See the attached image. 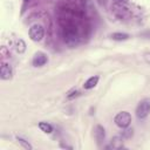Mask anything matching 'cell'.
<instances>
[{"label":"cell","instance_id":"2e32d148","mask_svg":"<svg viewBox=\"0 0 150 150\" xmlns=\"http://www.w3.org/2000/svg\"><path fill=\"white\" fill-rule=\"evenodd\" d=\"M132 135V130H130V129H128V130H125L124 132H123V136L124 137H130Z\"/></svg>","mask_w":150,"mask_h":150},{"label":"cell","instance_id":"52a82bcc","mask_svg":"<svg viewBox=\"0 0 150 150\" xmlns=\"http://www.w3.org/2000/svg\"><path fill=\"white\" fill-rule=\"evenodd\" d=\"M95 138H96L98 145H101V143L104 141L105 131H104V128L102 125H96V128H95Z\"/></svg>","mask_w":150,"mask_h":150},{"label":"cell","instance_id":"e0dca14e","mask_svg":"<svg viewBox=\"0 0 150 150\" xmlns=\"http://www.w3.org/2000/svg\"><path fill=\"white\" fill-rule=\"evenodd\" d=\"M118 4H123V2H127V0H116Z\"/></svg>","mask_w":150,"mask_h":150},{"label":"cell","instance_id":"6da1fadb","mask_svg":"<svg viewBox=\"0 0 150 150\" xmlns=\"http://www.w3.org/2000/svg\"><path fill=\"white\" fill-rule=\"evenodd\" d=\"M61 26H62V36H63L64 42L70 47L76 46L80 41L76 26L68 19H64L63 21L61 20Z\"/></svg>","mask_w":150,"mask_h":150},{"label":"cell","instance_id":"4fadbf2b","mask_svg":"<svg viewBox=\"0 0 150 150\" xmlns=\"http://www.w3.org/2000/svg\"><path fill=\"white\" fill-rule=\"evenodd\" d=\"M16 141H18V143H19L22 148H25V149H27V150H32V149H33L32 144H29L28 141H26V139H23V138H21V137H16Z\"/></svg>","mask_w":150,"mask_h":150},{"label":"cell","instance_id":"9a60e30c","mask_svg":"<svg viewBox=\"0 0 150 150\" xmlns=\"http://www.w3.org/2000/svg\"><path fill=\"white\" fill-rule=\"evenodd\" d=\"M79 95H80V91H79V90H75V91H73L71 94H69V95H68V98H73V97L79 96Z\"/></svg>","mask_w":150,"mask_h":150},{"label":"cell","instance_id":"9c48e42d","mask_svg":"<svg viewBox=\"0 0 150 150\" xmlns=\"http://www.w3.org/2000/svg\"><path fill=\"white\" fill-rule=\"evenodd\" d=\"M14 47H15V50H16L19 54H22V53H25V50H26V43H25V41H23L22 39H18V40L15 41Z\"/></svg>","mask_w":150,"mask_h":150},{"label":"cell","instance_id":"277c9868","mask_svg":"<svg viewBox=\"0 0 150 150\" xmlns=\"http://www.w3.org/2000/svg\"><path fill=\"white\" fill-rule=\"evenodd\" d=\"M28 34H29V38L32 41L34 42H39L43 39L45 36V28L40 23H35L33 26H30L29 30H28Z\"/></svg>","mask_w":150,"mask_h":150},{"label":"cell","instance_id":"30bf717a","mask_svg":"<svg viewBox=\"0 0 150 150\" xmlns=\"http://www.w3.org/2000/svg\"><path fill=\"white\" fill-rule=\"evenodd\" d=\"M111 39L115 40V41H125V40L129 39V34H127V33H120V32L112 33L111 34Z\"/></svg>","mask_w":150,"mask_h":150},{"label":"cell","instance_id":"8fae6325","mask_svg":"<svg viewBox=\"0 0 150 150\" xmlns=\"http://www.w3.org/2000/svg\"><path fill=\"white\" fill-rule=\"evenodd\" d=\"M39 128L41 131H43L45 134H52L53 132V127L52 124H49L48 122H40L39 123Z\"/></svg>","mask_w":150,"mask_h":150},{"label":"cell","instance_id":"7a4b0ae2","mask_svg":"<svg viewBox=\"0 0 150 150\" xmlns=\"http://www.w3.org/2000/svg\"><path fill=\"white\" fill-rule=\"evenodd\" d=\"M150 114V98H143L136 107V116L138 120H144Z\"/></svg>","mask_w":150,"mask_h":150},{"label":"cell","instance_id":"5bb4252c","mask_svg":"<svg viewBox=\"0 0 150 150\" xmlns=\"http://www.w3.org/2000/svg\"><path fill=\"white\" fill-rule=\"evenodd\" d=\"M143 59H144V61H145L148 64H150V52H148V53H144V55H143Z\"/></svg>","mask_w":150,"mask_h":150},{"label":"cell","instance_id":"8992f818","mask_svg":"<svg viewBox=\"0 0 150 150\" xmlns=\"http://www.w3.org/2000/svg\"><path fill=\"white\" fill-rule=\"evenodd\" d=\"M0 77L1 80H11L13 77V69L8 63H2L0 68Z\"/></svg>","mask_w":150,"mask_h":150},{"label":"cell","instance_id":"7c38bea8","mask_svg":"<svg viewBox=\"0 0 150 150\" xmlns=\"http://www.w3.org/2000/svg\"><path fill=\"white\" fill-rule=\"evenodd\" d=\"M108 148H114V149H120L122 148V138L121 137H114L111 139V143Z\"/></svg>","mask_w":150,"mask_h":150},{"label":"cell","instance_id":"3957f363","mask_svg":"<svg viewBox=\"0 0 150 150\" xmlns=\"http://www.w3.org/2000/svg\"><path fill=\"white\" fill-rule=\"evenodd\" d=\"M115 124L121 129H127L131 123V115L128 111H120L114 118Z\"/></svg>","mask_w":150,"mask_h":150},{"label":"cell","instance_id":"ac0fdd59","mask_svg":"<svg viewBox=\"0 0 150 150\" xmlns=\"http://www.w3.org/2000/svg\"><path fill=\"white\" fill-rule=\"evenodd\" d=\"M25 1H29V0H25Z\"/></svg>","mask_w":150,"mask_h":150},{"label":"cell","instance_id":"5b68a950","mask_svg":"<svg viewBox=\"0 0 150 150\" xmlns=\"http://www.w3.org/2000/svg\"><path fill=\"white\" fill-rule=\"evenodd\" d=\"M47 61H48L47 55L45 53H42V52H38V53L34 54L32 63H33L34 67H42V66H45L47 63Z\"/></svg>","mask_w":150,"mask_h":150},{"label":"cell","instance_id":"ba28073f","mask_svg":"<svg viewBox=\"0 0 150 150\" xmlns=\"http://www.w3.org/2000/svg\"><path fill=\"white\" fill-rule=\"evenodd\" d=\"M98 80H100V77H98L97 75L89 77V79L83 83V88L87 89V90H88V89H93V88L96 87V84L98 83Z\"/></svg>","mask_w":150,"mask_h":150}]
</instances>
